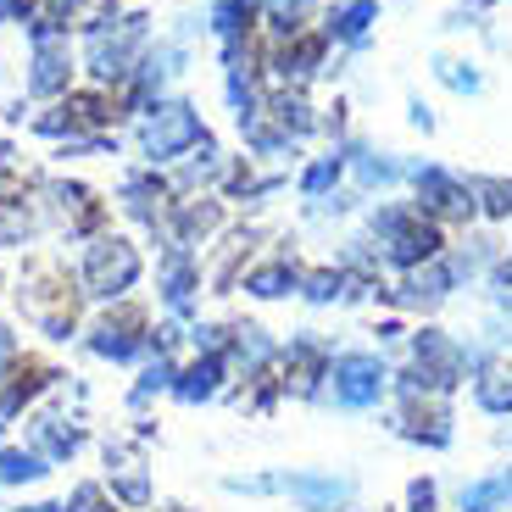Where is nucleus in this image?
I'll return each mask as SVG.
<instances>
[{"mask_svg":"<svg viewBox=\"0 0 512 512\" xmlns=\"http://www.w3.org/2000/svg\"><path fill=\"white\" fill-rule=\"evenodd\" d=\"M17 312L51 346H67L73 334H84V284L56 256H34V262H23V279H17Z\"/></svg>","mask_w":512,"mask_h":512,"instance_id":"obj_1","label":"nucleus"},{"mask_svg":"<svg viewBox=\"0 0 512 512\" xmlns=\"http://www.w3.org/2000/svg\"><path fill=\"white\" fill-rule=\"evenodd\" d=\"M368 240L379 245V262L396 273V279L451 251L446 229H440L435 218H423L412 201H379L373 206L368 212Z\"/></svg>","mask_w":512,"mask_h":512,"instance_id":"obj_2","label":"nucleus"},{"mask_svg":"<svg viewBox=\"0 0 512 512\" xmlns=\"http://www.w3.org/2000/svg\"><path fill=\"white\" fill-rule=\"evenodd\" d=\"M145 23H151L145 12H128V17H112V23L84 34V67H90V78L101 90L128 84L134 67L145 62V51H151V28Z\"/></svg>","mask_w":512,"mask_h":512,"instance_id":"obj_3","label":"nucleus"},{"mask_svg":"<svg viewBox=\"0 0 512 512\" xmlns=\"http://www.w3.org/2000/svg\"><path fill=\"white\" fill-rule=\"evenodd\" d=\"M145 273V256L140 245L128 240V234H95V240H84V256H78V284H84V301H101V307H112V301H128V290L140 284Z\"/></svg>","mask_w":512,"mask_h":512,"instance_id":"obj_4","label":"nucleus"},{"mask_svg":"<svg viewBox=\"0 0 512 512\" xmlns=\"http://www.w3.org/2000/svg\"><path fill=\"white\" fill-rule=\"evenodd\" d=\"M84 351L101 362H112V368H123V362H145L151 357V312L134 307V301H112V307H101L90 323H84Z\"/></svg>","mask_w":512,"mask_h":512,"instance_id":"obj_5","label":"nucleus"},{"mask_svg":"<svg viewBox=\"0 0 512 512\" xmlns=\"http://www.w3.org/2000/svg\"><path fill=\"white\" fill-rule=\"evenodd\" d=\"M212 140L190 101H156L140 112V151L151 156V167H167V162H184L190 151Z\"/></svg>","mask_w":512,"mask_h":512,"instance_id":"obj_6","label":"nucleus"},{"mask_svg":"<svg viewBox=\"0 0 512 512\" xmlns=\"http://www.w3.org/2000/svg\"><path fill=\"white\" fill-rule=\"evenodd\" d=\"M412 190H418V212L423 218H435L440 229H468V223L479 218V195H474V179H462V173H451V167L440 162H412L407 167Z\"/></svg>","mask_w":512,"mask_h":512,"instance_id":"obj_7","label":"nucleus"},{"mask_svg":"<svg viewBox=\"0 0 512 512\" xmlns=\"http://www.w3.org/2000/svg\"><path fill=\"white\" fill-rule=\"evenodd\" d=\"M390 362L384 351H334L329 362V401L340 412H373L390 401Z\"/></svg>","mask_w":512,"mask_h":512,"instance_id":"obj_8","label":"nucleus"},{"mask_svg":"<svg viewBox=\"0 0 512 512\" xmlns=\"http://www.w3.org/2000/svg\"><path fill=\"white\" fill-rule=\"evenodd\" d=\"M329 362H334V346L318 329H295L279 346L284 401H329Z\"/></svg>","mask_w":512,"mask_h":512,"instance_id":"obj_9","label":"nucleus"},{"mask_svg":"<svg viewBox=\"0 0 512 512\" xmlns=\"http://www.w3.org/2000/svg\"><path fill=\"white\" fill-rule=\"evenodd\" d=\"M101 462H106V490L123 501L128 512L151 507V462H145V440L140 435H106L101 440Z\"/></svg>","mask_w":512,"mask_h":512,"instance_id":"obj_10","label":"nucleus"},{"mask_svg":"<svg viewBox=\"0 0 512 512\" xmlns=\"http://www.w3.org/2000/svg\"><path fill=\"white\" fill-rule=\"evenodd\" d=\"M407 446L423 451H451L457 440V412H451V396H396V418H390Z\"/></svg>","mask_w":512,"mask_h":512,"instance_id":"obj_11","label":"nucleus"},{"mask_svg":"<svg viewBox=\"0 0 512 512\" xmlns=\"http://www.w3.org/2000/svg\"><path fill=\"white\" fill-rule=\"evenodd\" d=\"M201 284H206L201 251H190V245H162V256H156V290H162L167 318L190 323L201 312Z\"/></svg>","mask_w":512,"mask_h":512,"instance_id":"obj_12","label":"nucleus"},{"mask_svg":"<svg viewBox=\"0 0 512 512\" xmlns=\"http://www.w3.org/2000/svg\"><path fill=\"white\" fill-rule=\"evenodd\" d=\"M45 201H51L56 223L67 229V240H95V234H106V223H112L106 201L90 190V184H78V179L45 184Z\"/></svg>","mask_w":512,"mask_h":512,"instance_id":"obj_13","label":"nucleus"},{"mask_svg":"<svg viewBox=\"0 0 512 512\" xmlns=\"http://www.w3.org/2000/svg\"><path fill=\"white\" fill-rule=\"evenodd\" d=\"M223 223H229L223 195H179V201H173V212H167V223H162V240L201 251L206 240H218V234H223Z\"/></svg>","mask_w":512,"mask_h":512,"instance_id":"obj_14","label":"nucleus"},{"mask_svg":"<svg viewBox=\"0 0 512 512\" xmlns=\"http://www.w3.org/2000/svg\"><path fill=\"white\" fill-rule=\"evenodd\" d=\"M284 496H290L301 512H351V501H357V479L329 474V468H301V474L284 468Z\"/></svg>","mask_w":512,"mask_h":512,"instance_id":"obj_15","label":"nucleus"},{"mask_svg":"<svg viewBox=\"0 0 512 512\" xmlns=\"http://www.w3.org/2000/svg\"><path fill=\"white\" fill-rule=\"evenodd\" d=\"M23 435H28L23 446H34L51 468H56V462H73L78 451H84V423L67 418V412H56V407H34V412H28Z\"/></svg>","mask_w":512,"mask_h":512,"instance_id":"obj_16","label":"nucleus"},{"mask_svg":"<svg viewBox=\"0 0 512 512\" xmlns=\"http://www.w3.org/2000/svg\"><path fill=\"white\" fill-rule=\"evenodd\" d=\"M173 201H179V190H173V179H162L156 167H145V173H128L123 190H117V206H123L134 223H145V229L162 234L167 212H173Z\"/></svg>","mask_w":512,"mask_h":512,"instance_id":"obj_17","label":"nucleus"},{"mask_svg":"<svg viewBox=\"0 0 512 512\" xmlns=\"http://www.w3.org/2000/svg\"><path fill=\"white\" fill-rule=\"evenodd\" d=\"M234 384V368L223 351H195L190 362H179V379H173V401H184V407H201V401H218L229 396Z\"/></svg>","mask_w":512,"mask_h":512,"instance_id":"obj_18","label":"nucleus"},{"mask_svg":"<svg viewBox=\"0 0 512 512\" xmlns=\"http://www.w3.org/2000/svg\"><path fill=\"white\" fill-rule=\"evenodd\" d=\"M301 273H307V262L295 251H273V256H262V262L245 268L240 290L251 301H284V295H301Z\"/></svg>","mask_w":512,"mask_h":512,"instance_id":"obj_19","label":"nucleus"},{"mask_svg":"<svg viewBox=\"0 0 512 512\" xmlns=\"http://www.w3.org/2000/svg\"><path fill=\"white\" fill-rule=\"evenodd\" d=\"M256 245H262V234H256V229H229V234H223V240H218V256L206 262V284H212V295L240 290L245 268L256 262Z\"/></svg>","mask_w":512,"mask_h":512,"instance_id":"obj_20","label":"nucleus"},{"mask_svg":"<svg viewBox=\"0 0 512 512\" xmlns=\"http://www.w3.org/2000/svg\"><path fill=\"white\" fill-rule=\"evenodd\" d=\"M373 284H357L340 262H318V268L301 273V301L307 307H351V301H368Z\"/></svg>","mask_w":512,"mask_h":512,"instance_id":"obj_21","label":"nucleus"},{"mask_svg":"<svg viewBox=\"0 0 512 512\" xmlns=\"http://www.w3.org/2000/svg\"><path fill=\"white\" fill-rule=\"evenodd\" d=\"M373 23H379V0H340V6H329L323 12V39L329 45H346V51H357V45H368Z\"/></svg>","mask_w":512,"mask_h":512,"instance_id":"obj_22","label":"nucleus"},{"mask_svg":"<svg viewBox=\"0 0 512 512\" xmlns=\"http://www.w3.org/2000/svg\"><path fill=\"white\" fill-rule=\"evenodd\" d=\"M468 384H474V407L485 418H512V357L507 351H496Z\"/></svg>","mask_w":512,"mask_h":512,"instance_id":"obj_23","label":"nucleus"},{"mask_svg":"<svg viewBox=\"0 0 512 512\" xmlns=\"http://www.w3.org/2000/svg\"><path fill=\"white\" fill-rule=\"evenodd\" d=\"M457 512H512V462H501L479 479H462Z\"/></svg>","mask_w":512,"mask_h":512,"instance_id":"obj_24","label":"nucleus"},{"mask_svg":"<svg viewBox=\"0 0 512 512\" xmlns=\"http://www.w3.org/2000/svg\"><path fill=\"white\" fill-rule=\"evenodd\" d=\"M262 112L273 117V128H279L290 145H301L307 134H318V112H312V101H307L301 90H268Z\"/></svg>","mask_w":512,"mask_h":512,"instance_id":"obj_25","label":"nucleus"},{"mask_svg":"<svg viewBox=\"0 0 512 512\" xmlns=\"http://www.w3.org/2000/svg\"><path fill=\"white\" fill-rule=\"evenodd\" d=\"M206 23H212V34H218L223 45H229V39H251L256 28H262V0H218Z\"/></svg>","mask_w":512,"mask_h":512,"instance_id":"obj_26","label":"nucleus"},{"mask_svg":"<svg viewBox=\"0 0 512 512\" xmlns=\"http://www.w3.org/2000/svg\"><path fill=\"white\" fill-rule=\"evenodd\" d=\"M51 474V462L39 457L34 446H0V490H23V485H39V479Z\"/></svg>","mask_w":512,"mask_h":512,"instance_id":"obj_27","label":"nucleus"},{"mask_svg":"<svg viewBox=\"0 0 512 512\" xmlns=\"http://www.w3.org/2000/svg\"><path fill=\"white\" fill-rule=\"evenodd\" d=\"M340 179H346V151L334 145V151L312 156V162L301 167V179H295V190L307 195V201H323V195H334V190H340Z\"/></svg>","mask_w":512,"mask_h":512,"instance_id":"obj_28","label":"nucleus"},{"mask_svg":"<svg viewBox=\"0 0 512 512\" xmlns=\"http://www.w3.org/2000/svg\"><path fill=\"white\" fill-rule=\"evenodd\" d=\"M340 151H346V167L357 173L362 190H384V184L407 179V167H401L396 156H373L368 145H340Z\"/></svg>","mask_w":512,"mask_h":512,"instance_id":"obj_29","label":"nucleus"},{"mask_svg":"<svg viewBox=\"0 0 512 512\" xmlns=\"http://www.w3.org/2000/svg\"><path fill=\"white\" fill-rule=\"evenodd\" d=\"M173 379H179V357H145L140 379L128 390V407L140 412V407H151L156 396H173Z\"/></svg>","mask_w":512,"mask_h":512,"instance_id":"obj_30","label":"nucleus"},{"mask_svg":"<svg viewBox=\"0 0 512 512\" xmlns=\"http://www.w3.org/2000/svg\"><path fill=\"white\" fill-rule=\"evenodd\" d=\"M312 6H318V0H262V23H268L273 39H290V34L307 28Z\"/></svg>","mask_w":512,"mask_h":512,"instance_id":"obj_31","label":"nucleus"},{"mask_svg":"<svg viewBox=\"0 0 512 512\" xmlns=\"http://www.w3.org/2000/svg\"><path fill=\"white\" fill-rule=\"evenodd\" d=\"M474 195H479V218L512 223V179H474Z\"/></svg>","mask_w":512,"mask_h":512,"instance_id":"obj_32","label":"nucleus"},{"mask_svg":"<svg viewBox=\"0 0 512 512\" xmlns=\"http://www.w3.org/2000/svg\"><path fill=\"white\" fill-rule=\"evenodd\" d=\"M67 512H117L123 501L112 496V490L101 485V479H78L73 490H67V501H62Z\"/></svg>","mask_w":512,"mask_h":512,"instance_id":"obj_33","label":"nucleus"},{"mask_svg":"<svg viewBox=\"0 0 512 512\" xmlns=\"http://www.w3.org/2000/svg\"><path fill=\"white\" fill-rule=\"evenodd\" d=\"M435 78L446 84V90H457V95H479V90H485L479 67L462 62V56H440V62H435Z\"/></svg>","mask_w":512,"mask_h":512,"instance_id":"obj_34","label":"nucleus"},{"mask_svg":"<svg viewBox=\"0 0 512 512\" xmlns=\"http://www.w3.org/2000/svg\"><path fill=\"white\" fill-rule=\"evenodd\" d=\"M401 512H440V479L435 474L407 479V490H401Z\"/></svg>","mask_w":512,"mask_h":512,"instance_id":"obj_35","label":"nucleus"},{"mask_svg":"<svg viewBox=\"0 0 512 512\" xmlns=\"http://www.w3.org/2000/svg\"><path fill=\"white\" fill-rule=\"evenodd\" d=\"M223 490L229 496H284V474H229Z\"/></svg>","mask_w":512,"mask_h":512,"instance_id":"obj_36","label":"nucleus"},{"mask_svg":"<svg viewBox=\"0 0 512 512\" xmlns=\"http://www.w3.org/2000/svg\"><path fill=\"white\" fill-rule=\"evenodd\" d=\"M17 357H23V340H17V334L6 329V323H0V379H6V373L17 368Z\"/></svg>","mask_w":512,"mask_h":512,"instance_id":"obj_37","label":"nucleus"},{"mask_svg":"<svg viewBox=\"0 0 512 512\" xmlns=\"http://www.w3.org/2000/svg\"><path fill=\"white\" fill-rule=\"evenodd\" d=\"M373 334H379V346H396V340H407V323H401V312H390L373 323Z\"/></svg>","mask_w":512,"mask_h":512,"instance_id":"obj_38","label":"nucleus"},{"mask_svg":"<svg viewBox=\"0 0 512 512\" xmlns=\"http://www.w3.org/2000/svg\"><path fill=\"white\" fill-rule=\"evenodd\" d=\"M490 290H496V295H512V251L496 256V268H490Z\"/></svg>","mask_w":512,"mask_h":512,"instance_id":"obj_39","label":"nucleus"},{"mask_svg":"<svg viewBox=\"0 0 512 512\" xmlns=\"http://www.w3.org/2000/svg\"><path fill=\"white\" fill-rule=\"evenodd\" d=\"M412 128H423V134L435 128V112H429V106H423V101H412Z\"/></svg>","mask_w":512,"mask_h":512,"instance_id":"obj_40","label":"nucleus"},{"mask_svg":"<svg viewBox=\"0 0 512 512\" xmlns=\"http://www.w3.org/2000/svg\"><path fill=\"white\" fill-rule=\"evenodd\" d=\"M6 512H67L62 501H28V507H6Z\"/></svg>","mask_w":512,"mask_h":512,"instance_id":"obj_41","label":"nucleus"},{"mask_svg":"<svg viewBox=\"0 0 512 512\" xmlns=\"http://www.w3.org/2000/svg\"><path fill=\"white\" fill-rule=\"evenodd\" d=\"M496 446H501V451H512V429H496Z\"/></svg>","mask_w":512,"mask_h":512,"instance_id":"obj_42","label":"nucleus"},{"mask_svg":"<svg viewBox=\"0 0 512 512\" xmlns=\"http://www.w3.org/2000/svg\"><path fill=\"white\" fill-rule=\"evenodd\" d=\"M496 307H501V312H507V318H512V295H496Z\"/></svg>","mask_w":512,"mask_h":512,"instance_id":"obj_43","label":"nucleus"},{"mask_svg":"<svg viewBox=\"0 0 512 512\" xmlns=\"http://www.w3.org/2000/svg\"><path fill=\"white\" fill-rule=\"evenodd\" d=\"M351 512H401V507H351Z\"/></svg>","mask_w":512,"mask_h":512,"instance_id":"obj_44","label":"nucleus"},{"mask_svg":"<svg viewBox=\"0 0 512 512\" xmlns=\"http://www.w3.org/2000/svg\"><path fill=\"white\" fill-rule=\"evenodd\" d=\"M468 6H496V0H468Z\"/></svg>","mask_w":512,"mask_h":512,"instance_id":"obj_45","label":"nucleus"},{"mask_svg":"<svg viewBox=\"0 0 512 512\" xmlns=\"http://www.w3.org/2000/svg\"><path fill=\"white\" fill-rule=\"evenodd\" d=\"M0 23H6V0H0Z\"/></svg>","mask_w":512,"mask_h":512,"instance_id":"obj_46","label":"nucleus"},{"mask_svg":"<svg viewBox=\"0 0 512 512\" xmlns=\"http://www.w3.org/2000/svg\"><path fill=\"white\" fill-rule=\"evenodd\" d=\"M167 512H190V507H167Z\"/></svg>","mask_w":512,"mask_h":512,"instance_id":"obj_47","label":"nucleus"}]
</instances>
